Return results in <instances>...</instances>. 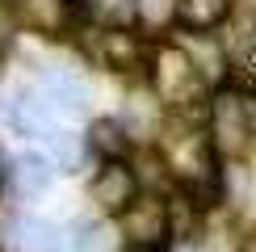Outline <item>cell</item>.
<instances>
[{"instance_id":"cell-5","label":"cell","mask_w":256,"mask_h":252,"mask_svg":"<svg viewBox=\"0 0 256 252\" xmlns=\"http://www.w3.org/2000/svg\"><path fill=\"white\" fill-rule=\"evenodd\" d=\"M13 13L42 38H63L84 17V0H17Z\"/></svg>"},{"instance_id":"cell-8","label":"cell","mask_w":256,"mask_h":252,"mask_svg":"<svg viewBox=\"0 0 256 252\" xmlns=\"http://www.w3.org/2000/svg\"><path fill=\"white\" fill-rule=\"evenodd\" d=\"M236 4L240 0H176L172 21L185 34H214L236 17Z\"/></svg>"},{"instance_id":"cell-9","label":"cell","mask_w":256,"mask_h":252,"mask_svg":"<svg viewBox=\"0 0 256 252\" xmlns=\"http://www.w3.org/2000/svg\"><path fill=\"white\" fill-rule=\"evenodd\" d=\"M4 181L13 185L17 198H42L55 185V168H50V160L42 152H26V156H17V160L8 164Z\"/></svg>"},{"instance_id":"cell-11","label":"cell","mask_w":256,"mask_h":252,"mask_svg":"<svg viewBox=\"0 0 256 252\" xmlns=\"http://www.w3.org/2000/svg\"><path fill=\"white\" fill-rule=\"evenodd\" d=\"M38 143H42V156L50 160L55 172H76V168L84 164V156H88L84 139L72 134V130H63V126H50L46 134H38Z\"/></svg>"},{"instance_id":"cell-14","label":"cell","mask_w":256,"mask_h":252,"mask_svg":"<svg viewBox=\"0 0 256 252\" xmlns=\"http://www.w3.org/2000/svg\"><path fill=\"white\" fill-rule=\"evenodd\" d=\"M172 8L176 0H134V13L147 21V26H164V21H172Z\"/></svg>"},{"instance_id":"cell-16","label":"cell","mask_w":256,"mask_h":252,"mask_svg":"<svg viewBox=\"0 0 256 252\" xmlns=\"http://www.w3.org/2000/svg\"><path fill=\"white\" fill-rule=\"evenodd\" d=\"M4 172H8V164H4V152H0V185H4Z\"/></svg>"},{"instance_id":"cell-3","label":"cell","mask_w":256,"mask_h":252,"mask_svg":"<svg viewBox=\"0 0 256 252\" xmlns=\"http://www.w3.org/2000/svg\"><path fill=\"white\" fill-rule=\"evenodd\" d=\"M138 194H143V181H138L130 160H101L97 172H92V181H88V202L97 206L101 214H114V218H118Z\"/></svg>"},{"instance_id":"cell-2","label":"cell","mask_w":256,"mask_h":252,"mask_svg":"<svg viewBox=\"0 0 256 252\" xmlns=\"http://www.w3.org/2000/svg\"><path fill=\"white\" fill-rule=\"evenodd\" d=\"M88 50L101 68L118 72V76H138V72H147V50L152 46L130 26H97L88 38Z\"/></svg>"},{"instance_id":"cell-15","label":"cell","mask_w":256,"mask_h":252,"mask_svg":"<svg viewBox=\"0 0 256 252\" xmlns=\"http://www.w3.org/2000/svg\"><path fill=\"white\" fill-rule=\"evenodd\" d=\"M13 38H17V13L8 0H0V59L13 50Z\"/></svg>"},{"instance_id":"cell-7","label":"cell","mask_w":256,"mask_h":252,"mask_svg":"<svg viewBox=\"0 0 256 252\" xmlns=\"http://www.w3.org/2000/svg\"><path fill=\"white\" fill-rule=\"evenodd\" d=\"M8 248L13 252H68V236L50 218L17 214V218H8Z\"/></svg>"},{"instance_id":"cell-13","label":"cell","mask_w":256,"mask_h":252,"mask_svg":"<svg viewBox=\"0 0 256 252\" xmlns=\"http://www.w3.org/2000/svg\"><path fill=\"white\" fill-rule=\"evenodd\" d=\"M122 236L114 231L110 223H101V218H92V223H80L72 231L68 240V252H118Z\"/></svg>"},{"instance_id":"cell-17","label":"cell","mask_w":256,"mask_h":252,"mask_svg":"<svg viewBox=\"0 0 256 252\" xmlns=\"http://www.w3.org/2000/svg\"><path fill=\"white\" fill-rule=\"evenodd\" d=\"M126 252H152V248H126Z\"/></svg>"},{"instance_id":"cell-12","label":"cell","mask_w":256,"mask_h":252,"mask_svg":"<svg viewBox=\"0 0 256 252\" xmlns=\"http://www.w3.org/2000/svg\"><path fill=\"white\" fill-rule=\"evenodd\" d=\"M84 147H88L97 160H126L130 152V130L122 126V118H97L84 134Z\"/></svg>"},{"instance_id":"cell-1","label":"cell","mask_w":256,"mask_h":252,"mask_svg":"<svg viewBox=\"0 0 256 252\" xmlns=\"http://www.w3.org/2000/svg\"><path fill=\"white\" fill-rule=\"evenodd\" d=\"M118 236H122L126 248L164 252V244L172 240V227H168V198H160V194H138L134 202L118 214Z\"/></svg>"},{"instance_id":"cell-10","label":"cell","mask_w":256,"mask_h":252,"mask_svg":"<svg viewBox=\"0 0 256 252\" xmlns=\"http://www.w3.org/2000/svg\"><path fill=\"white\" fill-rule=\"evenodd\" d=\"M4 122L13 126L17 134H26V139H38V134H46L50 126H59V118L46 110V101L38 97V92H21L4 105Z\"/></svg>"},{"instance_id":"cell-6","label":"cell","mask_w":256,"mask_h":252,"mask_svg":"<svg viewBox=\"0 0 256 252\" xmlns=\"http://www.w3.org/2000/svg\"><path fill=\"white\" fill-rule=\"evenodd\" d=\"M38 97L46 101V110L55 118H72V114L88 110V84H84L72 68H46L38 76Z\"/></svg>"},{"instance_id":"cell-4","label":"cell","mask_w":256,"mask_h":252,"mask_svg":"<svg viewBox=\"0 0 256 252\" xmlns=\"http://www.w3.org/2000/svg\"><path fill=\"white\" fill-rule=\"evenodd\" d=\"M222 55H227V80H236V88L256 92V13L227 21Z\"/></svg>"}]
</instances>
